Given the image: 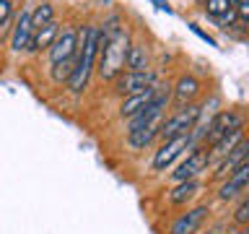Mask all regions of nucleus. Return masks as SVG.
Returning <instances> with one entry per match:
<instances>
[{
	"instance_id": "1",
	"label": "nucleus",
	"mask_w": 249,
	"mask_h": 234,
	"mask_svg": "<svg viewBox=\"0 0 249 234\" xmlns=\"http://www.w3.org/2000/svg\"><path fill=\"white\" fill-rule=\"evenodd\" d=\"M99 47H101V31L99 23H89L78 31V60L73 68V76L68 78V89L70 94L81 97L89 89L91 73L96 68V58H99Z\"/></svg>"
},
{
	"instance_id": "2",
	"label": "nucleus",
	"mask_w": 249,
	"mask_h": 234,
	"mask_svg": "<svg viewBox=\"0 0 249 234\" xmlns=\"http://www.w3.org/2000/svg\"><path fill=\"white\" fill-rule=\"evenodd\" d=\"M130 47V34L127 29H122L117 37L104 39L101 37L99 47V58H96V70L101 76V81H114L120 73H124V55Z\"/></svg>"
},
{
	"instance_id": "3",
	"label": "nucleus",
	"mask_w": 249,
	"mask_h": 234,
	"mask_svg": "<svg viewBox=\"0 0 249 234\" xmlns=\"http://www.w3.org/2000/svg\"><path fill=\"white\" fill-rule=\"evenodd\" d=\"M200 120V104H182L177 107L169 117H163L161 128H159V140H171V138H179V136H187L192 133V128L197 125Z\"/></svg>"
},
{
	"instance_id": "4",
	"label": "nucleus",
	"mask_w": 249,
	"mask_h": 234,
	"mask_svg": "<svg viewBox=\"0 0 249 234\" xmlns=\"http://www.w3.org/2000/svg\"><path fill=\"white\" fill-rule=\"evenodd\" d=\"M244 125H247L244 112H239V109H218V112L213 115V120H210V125H208V133H205V138H202L200 146L210 148L215 140H221L226 133H231L236 128H244Z\"/></svg>"
},
{
	"instance_id": "5",
	"label": "nucleus",
	"mask_w": 249,
	"mask_h": 234,
	"mask_svg": "<svg viewBox=\"0 0 249 234\" xmlns=\"http://www.w3.org/2000/svg\"><path fill=\"white\" fill-rule=\"evenodd\" d=\"M210 167L208 148L205 146H192L187 156L177 164V169L171 172V182H187V179H197L202 172Z\"/></svg>"
},
{
	"instance_id": "6",
	"label": "nucleus",
	"mask_w": 249,
	"mask_h": 234,
	"mask_svg": "<svg viewBox=\"0 0 249 234\" xmlns=\"http://www.w3.org/2000/svg\"><path fill=\"white\" fill-rule=\"evenodd\" d=\"M192 146L195 143H192L190 133H187V136H179V138H171V140H163V143L156 148V154H153V161H151L153 172H166L171 164H174L177 159H182Z\"/></svg>"
},
{
	"instance_id": "7",
	"label": "nucleus",
	"mask_w": 249,
	"mask_h": 234,
	"mask_svg": "<svg viewBox=\"0 0 249 234\" xmlns=\"http://www.w3.org/2000/svg\"><path fill=\"white\" fill-rule=\"evenodd\" d=\"M153 83H159V73L156 70H140V73H132V70H124L112 81L114 94L117 97H132V94H140L145 89H151Z\"/></svg>"
},
{
	"instance_id": "8",
	"label": "nucleus",
	"mask_w": 249,
	"mask_h": 234,
	"mask_svg": "<svg viewBox=\"0 0 249 234\" xmlns=\"http://www.w3.org/2000/svg\"><path fill=\"white\" fill-rule=\"evenodd\" d=\"M241 193H249V161L236 167L226 179H221V185H218V200L229 203L233 198H239Z\"/></svg>"
},
{
	"instance_id": "9",
	"label": "nucleus",
	"mask_w": 249,
	"mask_h": 234,
	"mask_svg": "<svg viewBox=\"0 0 249 234\" xmlns=\"http://www.w3.org/2000/svg\"><path fill=\"white\" fill-rule=\"evenodd\" d=\"M47 52H50L52 65H57V62L68 60V58H75L78 55V29L75 26H62L57 39L52 42V47Z\"/></svg>"
},
{
	"instance_id": "10",
	"label": "nucleus",
	"mask_w": 249,
	"mask_h": 234,
	"mask_svg": "<svg viewBox=\"0 0 249 234\" xmlns=\"http://www.w3.org/2000/svg\"><path fill=\"white\" fill-rule=\"evenodd\" d=\"M208 216H210V206H205V203H202V206H195V208L184 211V214H179L174 218L169 234H197Z\"/></svg>"
},
{
	"instance_id": "11",
	"label": "nucleus",
	"mask_w": 249,
	"mask_h": 234,
	"mask_svg": "<svg viewBox=\"0 0 249 234\" xmlns=\"http://www.w3.org/2000/svg\"><path fill=\"white\" fill-rule=\"evenodd\" d=\"M247 161H249V138H244L241 143H236L229 156H223L218 164H213V179L221 182V179H226L236 167H241V164H247Z\"/></svg>"
},
{
	"instance_id": "12",
	"label": "nucleus",
	"mask_w": 249,
	"mask_h": 234,
	"mask_svg": "<svg viewBox=\"0 0 249 234\" xmlns=\"http://www.w3.org/2000/svg\"><path fill=\"white\" fill-rule=\"evenodd\" d=\"M31 34H34V26H31V8H21L18 19H16V26L11 29V50L13 52H26L31 44Z\"/></svg>"
},
{
	"instance_id": "13",
	"label": "nucleus",
	"mask_w": 249,
	"mask_h": 234,
	"mask_svg": "<svg viewBox=\"0 0 249 234\" xmlns=\"http://www.w3.org/2000/svg\"><path fill=\"white\" fill-rule=\"evenodd\" d=\"M159 86L161 83H153L151 89L140 91V94H132V97H124L120 101V109H117V115L122 117V120H130V117H135L138 112H143V109L153 101V97L159 94Z\"/></svg>"
},
{
	"instance_id": "14",
	"label": "nucleus",
	"mask_w": 249,
	"mask_h": 234,
	"mask_svg": "<svg viewBox=\"0 0 249 234\" xmlns=\"http://www.w3.org/2000/svg\"><path fill=\"white\" fill-rule=\"evenodd\" d=\"M200 81L195 78L192 73H184V76H179L177 78V83L171 86V99L177 101V107H182V104H192L195 99H197V94H200Z\"/></svg>"
},
{
	"instance_id": "15",
	"label": "nucleus",
	"mask_w": 249,
	"mask_h": 234,
	"mask_svg": "<svg viewBox=\"0 0 249 234\" xmlns=\"http://www.w3.org/2000/svg\"><path fill=\"white\" fill-rule=\"evenodd\" d=\"M247 136H244V128H236V130H231V133H226V136L221 138V140H215L213 146L208 148V159H210V167L213 164H218L223 159V156H229L231 151H233V146L236 143H241Z\"/></svg>"
},
{
	"instance_id": "16",
	"label": "nucleus",
	"mask_w": 249,
	"mask_h": 234,
	"mask_svg": "<svg viewBox=\"0 0 249 234\" xmlns=\"http://www.w3.org/2000/svg\"><path fill=\"white\" fill-rule=\"evenodd\" d=\"M57 34H60V23L57 21H50L47 26H42V29H34V34H31V44H29V50L26 52H47L52 47V42L57 39Z\"/></svg>"
},
{
	"instance_id": "17",
	"label": "nucleus",
	"mask_w": 249,
	"mask_h": 234,
	"mask_svg": "<svg viewBox=\"0 0 249 234\" xmlns=\"http://www.w3.org/2000/svg\"><path fill=\"white\" fill-rule=\"evenodd\" d=\"M124 70H132V73L151 70V58H148V50L140 42H130L127 55H124Z\"/></svg>"
},
{
	"instance_id": "18",
	"label": "nucleus",
	"mask_w": 249,
	"mask_h": 234,
	"mask_svg": "<svg viewBox=\"0 0 249 234\" xmlns=\"http://www.w3.org/2000/svg\"><path fill=\"white\" fill-rule=\"evenodd\" d=\"M202 190V182L200 179H187V182H177L171 187L169 193V203H174V206H184L187 200H192L195 195Z\"/></svg>"
},
{
	"instance_id": "19",
	"label": "nucleus",
	"mask_w": 249,
	"mask_h": 234,
	"mask_svg": "<svg viewBox=\"0 0 249 234\" xmlns=\"http://www.w3.org/2000/svg\"><path fill=\"white\" fill-rule=\"evenodd\" d=\"M159 128H161V122L127 133V146H130V148H135V151H143V148H148L156 138H159Z\"/></svg>"
},
{
	"instance_id": "20",
	"label": "nucleus",
	"mask_w": 249,
	"mask_h": 234,
	"mask_svg": "<svg viewBox=\"0 0 249 234\" xmlns=\"http://www.w3.org/2000/svg\"><path fill=\"white\" fill-rule=\"evenodd\" d=\"M50 21H54V5H52V3H39V5H34V11H31V26H34V29H42V26H47Z\"/></svg>"
},
{
	"instance_id": "21",
	"label": "nucleus",
	"mask_w": 249,
	"mask_h": 234,
	"mask_svg": "<svg viewBox=\"0 0 249 234\" xmlns=\"http://www.w3.org/2000/svg\"><path fill=\"white\" fill-rule=\"evenodd\" d=\"M75 60H78V55H75V58H68V60L57 62V65H52V81L54 83H68V78L73 76Z\"/></svg>"
},
{
	"instance_id": "22",
	"label": "nucleus",
	"mask_w": 249,
	"mask_h": 234,
	"mask_svg": "<svg viewBox=\"0 0 249 234\" xmlns=\"http://www.w3.org/2000/svg\"><path fill=\"white\" fill-rule=\"evenodd\" d=\"M231 8L233 5L229 3V0H205V13L213 16V19H221V16L229 13Z\"/></svg>"
},
{
	"instance_id": "23",
	"label": "nucleus",
	"mask_w": 249,
	"mask_h": 234,
	"mask_svg": "<svg viewBox=\"0 0 249 234\" xmlns=\"http://www.w3.org/2000/svg\"><path fill=\"white\" fill-rule=\"evenodd\" d=\"M233 224H239V226H249V195L239 203V208L233 211Z\"/></svg>"
},
{
	"instance_id": "24",
	"label": "nucleus",
	"mask_w": 249,
	"mask_h": 234,
	"mask_svg": "<svg viewBox=\"0 0 249 234\" xmlns=\"http://www.w3.org/2000/svg\"><path fill=\"white\" fill-rule=\"evenodd\" d=\"M13 19V0H0V23Z\"/></svg>"
},
{
	"instance_id": "25",
	"label": "nucleus",
	"mask_w": 249,
	"mask_h": 234,
	"mask_svg": "<svg viewBox=\"0 0 249 234\" xmlns=\"http://www.w3.org/2000/svg\"><path fill=\"white\" fill-rule=\"evenodd\" d=\"M190 29H192V31H195V34H197V37H200V39H205V42H208L210 47H218V42H215V39H213V37H210V34H205V31H202V29L197 26V23H190Z\"/></svg>"
},
{
	"instance_id": "26",
	"label": "nucleus",
	"mask_w": 249,
	"mask_h": 234,
	"mask_svg": "<svg viewBox=\"0 0 249 234\" xmlns=\"http://www.w3.org/2000/svg\"><path fill=\"white\" fill-rule=\"evenodd\" d=\"M233 11H236V19H239V21L249 29V5H236Z\"/></svg>"
},
{
	"instance_id": "27",
	"label": "nucleus",
	"mask_w": 249,
	"mask_h": 234,
	"mask_svg": "<svg viewBox=\"0 0 249 234\" xmlns=\"http://www.w3.org/2000/svg\"><path fill=\"white\" fill-rule=\"evenodd\" d=\"M151 3H153L156 8H159V11H166V13H174V11H171V5L166 3V0H151Z\"/></svg>"
},
{
	"instance_id": "28",
	"label": "nucleus",
	"mask_w": 249,
	"mask_h": 234,
	"mask_svg": "<svg viewBox=\"0 0 249 234\" xmlns=\"http://www.w3.org/2000/svg\"><path fill=\"white\" fill-rule=\"evenodd\" d=\"M236 5H249V0H236Z\"/></svg>"
},
{
	"instance_id": "29",
	"label": "nucleus",
	"mask_w": 249,
	"mask_h": 234,
	"mask_svg": "<svg viewBox=\"0 0 249 234\" xmlns=\"http://www.w3.org/2000/svg\"><path fill=\"white\" fill-rule=\"evenodd\" d=\"M236 234H244V232H236Z\"/></svg>"
},
{
	"instance_id": "30",
	"label": "nucleus",
	"mask_w": 249,
	"mask_h": 234,
	"mask_svg": "<svg viewBox=\"0 0 249 234\" xmlns=\"http://www.w3.org/2000/svg\"><path fill=\"white\" fill-rule=\"evenodd\" d=\"M244 234H249V229H247V232H244Z\"/></svg>"
}]
</instances>
